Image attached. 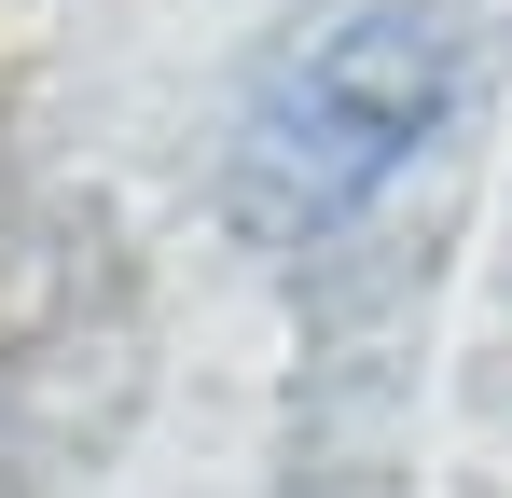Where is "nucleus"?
<instances>
[{"instance_id":"obj_1","label":"nucleus","mask_w":512,"mask_h":498,"mask_svg":"<svg viewBox=\"0 0 512 498\" xmlns=\"http://www.w3.org/2000/svg\"><path fill=\"white\" fill-rule=\"evenodd\" d=\"M443 97H457V28H443L429 0H346L333 28H305V42L250 83L222 208H236L263 249L346 236V222L416 166V139L443 125Z\"/></svg>"}]
</instances>
